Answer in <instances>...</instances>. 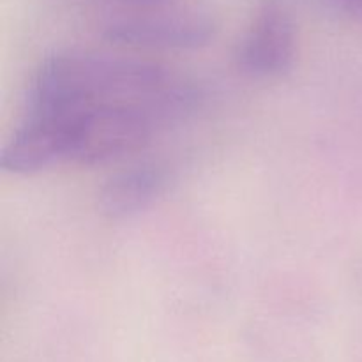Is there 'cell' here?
<instances>
[{
	"label": "cell",
	"instance_id": "2",
	"mask_svg": "<svg viewBox=\"0 0 362 362\" xmlns=\"http://www.w3.org/2000/svg\"><path fill=\"white\" fill-rule=\"evenodd\" d=\"M103 35L117 45L140 48L189 49L207 45L214 23L193 9H140L108 18Z\"/></svg>",
	"mask_w": 362,
	"mask_h": 362
},
{
	"label": "cell",
	"instance_id": "3",
	"mask_svg": "<svg viewBox=\"0 0 362 362\" xmlns=\"http://www.w3.org/2000/svg\"><path fill=\"white\" fill-rule=\"evenodd\" d=\"M296 25L283 0H264L240 41L237 64L255 78H274L293 66Z\"/></svg>",
	"mask_w": 362,
	"mask_h": 362
},
{
	"label": "cell",
	"instance_id": "4",
	"mask_svg": "<svg viewBox=\"0 0 362 362\" xmlns=\"http://www.w3.org/2000/svg\"><path fill=\"white\" fill-rule=\"evenodd\" d=\"M170 173L159 163L131 166L106 182L101 207L112 218H127L154 204L166 191Z\"/></svg>",
	"mask_w": 362,
	"mask_h": 362
},
{
	"label": "cell",
	"instance_id": "6",
	"mask_svg": "<svg viewBox=\"0 0 362 362\" xmlns=\"http://www.w3.org/2000/svg\"><path fill=\"white\" fill-rule=\"evenodd\" d=\"M120 2L127 4V6H133L134 11H140V9H158V7L166 6L168 0H120Z\"/></svg>",
	"mask_w": 362,
	"mask_h": 362
},
{
	"label": "cell",
	"instance_id": "1",
	"mask_svg": "<svg viewBox=\"0 0 362 362\" xmlns=\"http://www.w3.org/2000/svg\"><path fill=\"white\" fill-rule=\"evenodd\" d=\"M198 95L186 78L158 64L80 49L53 53L32 80L0 166L30 175L115 161L189 115Z\"/></svg>",
	"mask_w": 362,
	"mask_h": 362
},
{
	"label": "cell",
	"instance_id": "5",
	"mask_svg": "<svg viewBox=\"0 0 362 362\" xmlns=\"http://www.w3.org/2000/svg\"><path fill=\"white\" fill-rule=\"evenodd\" d=\"M334 6H338L339 9L345 14H349L354 20L361 21L362 23V0H332Z\"/></svg>",
	"mask_w": 362,
	"mask_h": 362
}]
</instances>
